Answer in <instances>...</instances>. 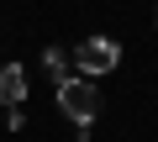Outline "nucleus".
<instances>
[{"mask_svg": "<svg viewBox=\"0 0 158 142\" xmlns=\"http://www.w3.org/2000/svg\"><path fill=\"white\" fill-rule=\"evenodd\" d=\"M74 63H79V74L100 79V74H111V68L121 63V42L116 37H85V42L74 47Z\"/></svg>", "mask_w": 158, "mask_h": 142, "instance_id": "2", "label": "nucleus"}, {"mask_svg": "<svg viewBox=\"0 0 158 142\" xmlns=\"http://www.w3.org/2000/svg\"><path fill=\"white\" fill-rule=\"evenodd\" d=\"M42 63H48V74H53V84H58V79L69 74V58H63V47H48V53H42Z\"/></svg>", "mask_w": 158, "mask_h": 142, "instance_id": "4", "label": "nucleus"}, {"mask_svg": "<svg viewBox=\"0 0 158 142\" xmlns=\"http://www.w3.org/2000/svg\"><path fill=\"white\" fill-rule=\"evenodd\" d=\"M58 111L79 126H90L95 111H100V90L90 84V74H63L58 79Z\"/></svg>", "mask_w": 158, "mask_h": 142, "instance_id": "1", "label": "nucleus"}, {"mask_svg": "<svg viewBox=\"0 0 158 142\" xmlns=\"http://www.w3.org/2000/svg\"><path fill=\"white\" fill-rule=\"evenodd\" d=\"M153 21H158V11H153Z\"/></svg>", "mask_w": 158, "mask_h": 142, "instance_id": "5", "label": "nucleus"}, {"mask_svg": "<svg viewBox=\"0 0 158 142\" xmlns=\"http://www.w3.org/2000/svg\"><path fill=\"white\" fill-rule=\"evenodd\" d=\"M21 100H27V68L6 63L0 68V105H21Z\"/></svg>", "mask_w": 158, "mask_h": 142, "instance_id": "3", "label": "nucleus"}]
</instances>
